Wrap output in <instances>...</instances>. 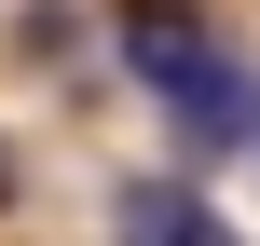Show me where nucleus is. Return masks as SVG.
Segmentation results:
<instances>
[{"instance_id":"1","label":"nucleus","mask_w":260,"mask_h":246,"mask_svg":"<svg viewBox=\"0 0 260 246\" xmlns=\"http://www.w3.org/2000/svg\"><path fill=\"white\" fill-rule=\"evenodd\" d=\"M123 68L165 96V123L192 137V151H260V82L233 41H206V27H178V14H137L123 27Z\"/></svg>"},{"instance_id":"2","label":"nucleus","mask_w":260,"mask_h":246,"mask_svg":"<svg viewBox=\"0 0 260 246\" xmlns=\"http://www.w3.org/2000/svg\"><path fill=\"white\" fill-rule=\"evenodd\" d=\"M110 246H247L219 205H192L178 178H123L110 192Z\"/></svg>"}]
</instances>
